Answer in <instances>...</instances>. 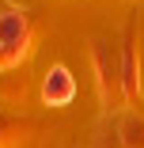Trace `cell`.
Masks as SVG:
<instances>
[{
  "instance_id": "6da1fadb",
  "label": "cell",
  "mask_w": 144,
  "mask_h": 148,
  "mask_svg": "<svg viewBox=\"0 0 144 148\" xmlns=\"http://www.w3.org/2000/svg\"><path fill=\"white\" fill-rule=\"evenodd\" d=\"M42 99H46L49 106H68V103L76 99V80H72V72H68L65 65H53V69L46 72V80H42Z\"/></svg>"
},
{
  "instance_id": "7a4b0ae2",
  "label": "cell",
  "mask_w": 144,
  "mask_h": 148,
  "mask_svg": "<svg viewBox=\"0 0 144 148\" xmlns=\"http://www.w3.org/2000/svg\"><path fill=\"white\" fill-rule=\"evenodd\" d=\"M19 42H23V15L19 12H4L0 15V46L15 49Z\"/></svg>"
}]
</instances>
